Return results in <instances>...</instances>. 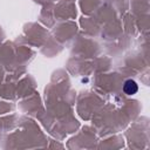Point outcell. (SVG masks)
Segmentation results:
<instances>
[{
  "mask_svg": "<svg viewBox=\"0 0 150 150\" xmlns=\"http://www.w3.org/2000/svg\"><path fill=\"white\" fill-rule=\"evenodd\" d=\"M138 90V87L136 84V82L134 80H127L123 84V91L127 94V95H134L136 94Z\"/></svg>",
  "mask_w": 150,
  "mask_h": 150,
  "instance_id": "6da1fadb",
  "label": "cell"
}]
</instances>
